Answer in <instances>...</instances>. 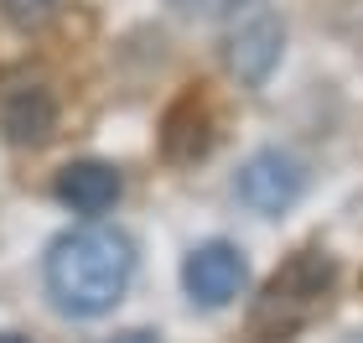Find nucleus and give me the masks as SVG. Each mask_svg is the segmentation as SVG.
Segmentation results:
<instances>
[{
	"label": "nucleus",
	"instance_id": "nucleus-13",
	"mask_svg": "<svg viewBox=\"0 0 363 343\" xmlns=\"http://www.w3.org/2000/svg\"><path fill=\"white\" fill-rule=\"evenodd\" d=\"M348 343H363V333H358V338H348Z\"/></svg>",
	"mask_w": 363,
	"mask_h": 343
},
{
	"label": "nucleus",
	"instance_id": "nucleus-10",
	"mask_svg": "<svg viewBox=\"0 0 363 343\" xmlns=\"http://www.w3.org/2000/svg\"><path fill=\"white\" fill-rule=\"evenodd\" d=\"M182 16H197V21H218V16H234L244 0H172Z\"/></svg>",
	"mask_w": 363,
	"mask_h": 343
},
{
	"label": "nucleus",
	"instance_id": "nucleus-12",
	"mask_svg": "<svg viewBox=\"0 0 363 343\" xmlns=\"http://www.w3.org/2000/svg\"><path fill=\"white\" fill-rule=\"evenodd\" d=\"M0 343H26L21 333H0Z\"/></svg>",
	"mask_w": 363,
	"mask_h": 343
},
{
	"label": "nucleus",
	"instance_id": "nucleus-2",
	"mask_svg": "<svg viewBox=\"0 0 363 343\" xmlns=\"http://www.w3.org/2000/svg\"><path fill=\"white\" fill-rule=\"evenodd\" d=\"M333 281H337L333 255H322V250H296L286 266L265 281V291L255 297L250 333H255L259 343H286V338H296V333H301L306 322L327 307Z\"/></svg>",
	"mask_w": 363,
	"mask_h": 343
},
{
	"label": "nucleus",
	"instance_id": "nucleus-3",
	"mask_svg": "<svg viewBox=\"0 0 363 343\" xmlns=\"http://www.w3.org/2000/svg\"><path fill=\"white\" fill-rule=\"evenodd\" d=\"M218 141V114L203 89L177 94L172 109L161 114V156L167 161H203Z\"/></svg>",
	"mask_w": 363,
	"mask_h": 343
},
{
	"label": "nucleus",
	"instance_id": "nucleus-9",
	"mask_svg": "<svg viewBox=\"0 0 363 343\" xmlns=\"http://www.w3.org/2000/svg\"><path fill=\"white\" fill-rule=\"evenodd\" d=\"M0 11H6L16 26H47L62 11V0H0Z\"/></svg>",
	"mask_w": 363,
	"mask_h": 343
},
{
	"label": "nucleus",
	"instance_id": "nucleus-4",
	"mask_svg": "<svg viewBox=\"0 0 363 343\" xmlns=\"http://www.w3.org/2000/svg\"><path fill=\"white\" fill-rule=\"evenodd\" d=\"M182 286H187V297L203 302V307H228L244 291V255L228 239L197 244L187 255V266H182Z\"/></svg>",
	"mask_w": 363,
	"mask_h": 343
},
{
	"label": "nucleus",
	"instance_id": "nucleus-1",
	"mask_svg": "<svg viewBox=\"0 0 363 343\" xmlns=\"http://www.w3.org/2000/svg\"><path fill=\"white\" fill-rule=\"evenodd\" d=\"M42 276L62 312L99 317L125 297L130 276H135V244L109 224H78L52 239Z\"/></svg>",
	"mask_w": 363,
	"mask_h": 343
},
{
	"label": "nucleus",
	"instance_id": "nucleus-11",
	"mask_svg": "<svg viewBox=\"0 0 363 343\" xmlns=\"http://www.w3.org/2000/svg\"><path fill=\"white\" fill-rule=\"evenodd\" d=\"M109 343H156V338H151V333H140V328H130V333H114Z\"/></svg>",
	"mask_w": 363,
	"mask_h": 343
},
{
	"label": "nucleus",
	"instance_id": "nucleus-7",
	"mask_svg": "<svg viewBox=\"0 0 363 343\" xmlns=\"http://www.w3.org/2000/svg\"><path fill=\"white\" fill-rule=\"evenodd\" d=\"M0 125L16 146H42L57 125V99L47 84H16L0 99Z\"/></svg>",
	"mask_w": 363,
	"mask_h": 343
},
{
	"label": "nucleus",
	"instance_id": "nucleus-6",
	"mask_svg": "<svg viewBox=\"0 0 363 343\" xmlns=\"http://www.w3.org/2000/svg\"><path fill=\"white\" fill-rule=\"evenodd\" d=\"M280 42H286L280 21L265 16V11H255L250 21H239V31L228 37V68H234L244 84H265L270 68L280 62Z\"/></svg>",
	"mask_w": 363,
	"mask_h": 343
},
{
	"label": "nucleus",
	"instance_id": "nucleus-8",
	"mask_svg": "<svg viewBox=\"0 0 363 343\" xmlns=\"http://www.w3.org/2000/svg\"><path fill=\"white\" fill-rule=\"evenodd\" d=\"M120 172L109 161H68L57 172V198L73 208V214H104L120 198Z\"/></svg>",
	"mask_w": 363,
	"mask_h": 343
},
{
	"label": "nucleus",
	"instance_id": "nucleus-5",
	"mask_svg": "<svg viewBox=\"0 0 363 343\" xmlns=\"http://www.w3.org/2000/svg\"><path fill=\"white\" fill-rule=\"evenodd\" d=\"M239 198L255 208V214H286V208L301 198V167L280 151H259L244 161L239 172Z\"/></svg>",
	"mask_w": 363,
	"mask_h": 343
}]
</instances>
